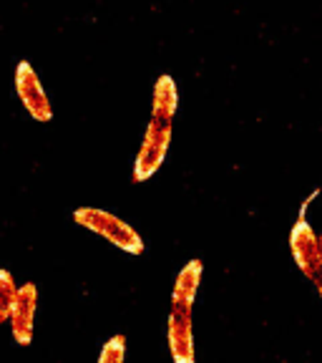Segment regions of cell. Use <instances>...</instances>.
<instances>
[{
	"mask_svg": "<svg viewBox=\"0 0 322 363\" xmlns=\"http://www.w3.org/2000/svg\"><path fill=\"white\" fill-rule=\"evenodd\" d=\"M176 108H179V91L171 76H159L154 86V104L151 119L146 126L142 149L136 154L134 162V182H146L156 174V169L164 162L171 144V126H174Z\"/></svg>",
	"mask_w": 322,
	"mask_h": 363,
	"instance_id": "obj_1",
	"label": "cell"
},
{
	"mask_svg": "<svg viewBox=\"0 0 322 363\" xmlns=\"http://www.w3.org/2000/svg\"><path fill=\"white\" fill-rule=\"evenodd\" d=\"M202 262L192 260L181 267L176 275L174 293H171V311H169V351L174 363H194V328H192V308L197 301L199 285H202Z\"/></svg>",
	"mask_w": 322,
	"mask_h": 363,
	"instance_id": "obj_2",
	"label": "cell"
},
{
	"mask_svg": "<svg viewBox=\"0 0 322 363\" xmlns=\"http://www.w3.org/2000/svg\"><path fill=\"white\" fill-rule=\"evenodd\" d=\"M74 220L81 227L91 230V233H96L106 242H111L113 247L129 252V255H142L144 252L142 235L136 233L126 220H121L119 215H113V212L98 210V207H79L74 212Z\"/></svg>",
	"mask_w": 322,
	"mask_h": 363,
	"instance_id": "obj_3",
	"label": "cell"
},
{
	"mask_svg": "<svg viewBox=\"0 0 322 363\" xmlns=\"http://www.w3.org/2000/svg\"><path fill=\"white\" fill-rule=\"evenodd\" d=\"M289 250H292L294 262H297V267H300L307 280L320 278L322 275V240H320V235L312 230L310 222H307L305 210L297 217L292 233H289Z\"/></svg>",
	"mask_w": 322,
	"mask_h": 363,
	"instance_id": "obj_4",
	"label": "cell"
},
{
	"mask_svg": "<svg viewBox=\"0 0 322 363\" xmlns=\"http://www.w3.org/2000/svg\"><path fill=\"white\" fill-rule=\"evenodd\" d=\"M16 94L23 106H25V111H28L35 121L45 124V121L53 119L51 99H48L38 74H35V68L30 66L28 61H21L16 68Z\"/></svg>",
	"mask_w": 322,
	"mask_h": 363,
	"instance_id": "obj_5",
	"label": "cell"
},
{
	"mask_svg": "<svg viewBox=\"0 0 322 363\" xmlns=\"http://www.w3.org/2000/svg\"><path fill=\"white\" fill-rule=\"evenodd\" d=\"M35 311H38V288H35V283H23L18 288L16 306H13L11 313V333L18 346L33 343Z\"/></svg>",
	"mask_w": 322,
	"mask_h": 363,
	"instance_id": "obj_6",
	"label": "cell"
},
{
	"mask_svg": "<svg viewBox=\"0 0 322 363\" xmlns=\"http://www.w3.org/2000/svg\"><path fill=\"white\" fill-rule=\"evenodd\" d=\"M18 288L21 285L16 283L11 270H0V325L11 320L13 306H16V298H18Z\"/></svg>",
	"mask_w": 322,
	"mask_h": 363,
	"instance_id": "obj_7",
	"label": "cell"
},
{
	"mask_svg": "<svg viewBox=\"0 0 322 363\" xmlns=\"http://www.w3.org/2000/svg\"><path fill=\"white\" fill-rule=\"evenodd\" d=\"M126 358V338L124 335H113L103 343L101 356H98V363H124Z\"/></svg>",
	"mask_w": 322,
	"mask_h": 363,
	"instance_id": "obj_8",
	"label": "cell"
},
{
	"mask_svg": "<svg viewBox=\"0 0 322 363\" xmlns=\"http://www.w3.org/2000/svg\"><path fill=\"white\" fill-rule=\"evenodd\" d=\"M312 283H315L317 293H320V298H322V275H320V278H315V280H312Z\"/></svg>",
	"mask_w": 322,
	"mask_h": 363,
	"instance_id": "obj_9",
	"label": "cell"
},
{
	"mask_svg": "<svg viewBox=\"0 0 322 363\" xmlns=\"http://www.w3.org/2000/svg\"><path fill=\"white\" fill-rule=\"evenodd\" d=\"M320 240H322V235H320Z\"/></svg>",
	"mask_w": 322,
	"mask_h": 363,
	"instance_id": "obj_10",
	"label": "cell"
}]
</instances>
